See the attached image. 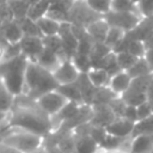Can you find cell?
<instances>
[{"label":"cell","instance_id":"cell-1","mask_svg":"<svg viewBox=\"0 0 153 153\" xmlns=\"http://www.w3.org/2000/svg\"><path fill=\"white\" fill-rule=\"evenodd\" d=\"M60 86L51 71L42 67L36 61H29L25 73V88L31 99L37 100L47 92L54 91Z\"/></svg>","mask_w":153,"mask_h":153},{"label":"cell","instance_id":"cell-2","mask_svg":"<svg viewBox=\"0 0 153 153\" xmlns=\"http://www.w3.org/2000/svg\"><path fill=\"white\" fill-rule=\"evenodd\" d=\"M29 61L30 60L24 54H20L13 59L0 62V78L14 97L24 92L25 73Z\"/></svg>","mask_w":153,"mask_h":153},{"label":"cell","instance_id":"cell-3","mask_svg":"<svg viewBox=\"0 0 153 153\" xmlns=\"http://www.w3.org/2000/svg\"><path fill=\"white\" fill-rule=\"evenodd\" d=\"M10 123L20 130H26L41 136L51 129V121L49 120V115L45 114L39 106L38 110L31 108L18 109L10 118Z\"/></svg>","mask_w":153,"mask_h":153},{"label":"cell","instance_id":"cell-4","mask_svg":"<svg viewBox=\"0 0 153 153\" xmlns=\"http://www.w3.org/2000/svg\"><path fill=\"white\" fill-rule=\"evenodd\" d=\"M2 143L18 151L19 153H33L41 146L42 139L41 135L26 130H18L5 136Z\"/></svg>","mask_w":153,"mask_h":153},{"label":"cell","instance_id":"cell-5","mask_svg":"<svg viewBox=\"0 0 153 153\" xmlns=\"http://www.w3.org/2000/svg\"><path fill=\"white\" fill-rule=\"evenodd\" d=\"M104 19L109 23L110 26H116L123 30L124 32H128L136 27L140 22L143 19L142 16L137 12H116V11H109L108 13L103 14Z\"/></svg>","mask_w":153,"mask_h":153},{"label":"cell","instance_id":"cell-6","mask_svg":"<svg viewBox=\"0 0 153 153\" xmlns=\"http://www.w3.org/2000/svg\"><path fill=\"white\" fill-rule=\"evenodd\" d=\"M68 103V100L57 91H50L44 93L37 99V105L49 116H55L60 112V110Z\"/></svg>","mask_w":153,"mask_h":153},{"label":"cell","instance_id":"cell-7","mask_svg":"<svg viewBox=\"0 0 153 153\" xmlns=\"http://www.w3.org/2000/svg\"><path fill=\"white\" fill-rule=\"evenodd\" d=\"M80 71L75 67L72 60H63L59 65V67L53 72L55 79L60 85L75 82L80 75Z\"/></svg>","mask_w":153,"mask_h":153},{"label":"cell","instance_id":"cell-8","mask_svg":"<svg viewBox=\"0 0 153 153\" xmlns=\"http://www.w3.org/2000/svg\"><path fill=\"white\" fill-rule=\"evenodd\" d=\"M22 54H24L30 61H37L38 55L44 48L42 37L37 36H23L19 41Z\"/></svg>","mask_w":153,"mask_h":153},{"label":"cell","instance_id":"cell-9","mask_svg":"<svg viewBox=\"0 0 153 153\" xmlns=\"http://www.w3.org/2000/svg\"><path fill=\"white\" fill-rule=\"evenodd\" d=\"M135 127V122L127 120L124 117L115 118L111 123H109L105 129L108 134L118 136V137H128L129 135H133V130Z\"/></svg>","mask_w":153,"mask_h":153},{"label":"cell","instance_id":"cell-10","mask_svg":"<svg viewBox=\"0 0 153 153\" xmlns=\"http://www.w3.org/2000/svg\"><path fill=\"white\" fill-rule=\"evenodd\" d=\"M131 79L133 78L128 74L127 71H121L110 78L108 86L116 96H122L129 88Z\"/></svg>","mask_w":153,"mask_h":153},{"label":"cell","instance_id":"cell-11","mask_svg":"<svg viewBox=\"0 0 153 153\" xmlns=\"http://www.w3.org/2000/svg\"><path fill=\"white\" fill-rule=\"evenodd\" d=\"M85 29H86V32L88 33V36L94 39V42H104L106 33L110 29V25L104 19V17L103 18L100 17V18L93 20L92 23H90Z\"/></svg>","mask_w":153,"mask_h":153},{"label":"cell","instance_id":"cell-12","mask_svg":"<svg viewBox=\"0 0 153 153\" xmlns=\"http://www.w3.org/2000/svg\"><path fill=\"white\" fill-rule=\"evenodd\" d=\"M0 31L2 32L4 37L7 39L8 43H18L24 36L17 19H13L11 22L1 24L0 25Z\"/></svg>","mask_w":153,"mask_h":153},{"label":"cell","instance_id":"cell-13","mask_svg":"<svg viewBox=\"0 0 153 153\" xmlns=\"http://www.w3.org/2000/svg\"><path fill=\"white\" fill-rule=\"evenodd\" d=\"M153 147V134H140L135 135L129 153H149Z\"/></svg>","mask_w":153,"mask_h":153},{"label":"cell","instance_id":"cell-14","mask_svg":"<svg viewBox=\"0 0 153 153\" xmlns=\"http://www.w3.org/2000/svg\"><path fill=\"white\" fill-rule=\"evenodd\" d=\"M36 62L38 65H41L42 67L54 72L59 67V65L61 63V59H60V56L55 51H53L51 49L44 47L43 50L41 51V54L38 55Z\"/></svg>","mask_w":153,"mask_h":153},{"label":"cell","instance_id":"cell-15","mask_svg":"<svg viewBox=\"0 0 153 153\" xmlns=\"http://www.w3.org/2000/svg\"><path fill=\"white\" fill-rule=\"evenodd\" d=\"M91 84L99 88V87H104V86H108L109 85V81H110V74L103 69V68H91L88 72H86Z\"/></svg>","mask_w":153,"mask_h":153},{"label":"cell","instance_id":"cell-16","mask_svg":"<svg viewBox=\"0 0 153 153\" xmlns=\"http://www.w3.org/2000/svg\"><path fill=\"white\" fill-rule=\"evenodd\" d=\"M56 90H57L68 102H76V103H80V102L84 100L82 93H81L80 88L78 87V85H76L75 82L60 85Z\"/></svg>","mask_w":153,"mask_h":153},{"label":"cell","instance_id":"cell-17","mask_svg":"<svg viewBox=\"0 0 153 153\" xmlns=\"http://www.w3.org/2000/svg\"><path fill=\"white\" fill-rule=\"evenodd\" d=\"M36 23H37V25H38L43 36H53V35L59 33V29H60L61 23L56 22L55 19H53L48 16H44V17L39 18Z\"/></svg>","mask_w":153,"mask_h":153},{"label":"cell","instance_id":"cell-18","mask_svg":"<svg viewBox=\"0 0 153 153\" xmlns=\"http://www.w3.org/2000/svg\"><path fill=\"white\" fill-rule=\"evenodd\" d=\"M98 146L99 145L97 143V141L88 134L79 137L74 146V151L75 153H96Z\"/></svg>","mask_w":153,"mask_h":153},{"label":"cell","instance_id":"cell-19","mask_svg":"<svg viewBox=\"0 0 153 153\" xmlns=\"http://www.w3.org/2000/svg\"><path fill=\"white\" fill-rule=\"evenodd\" d=\"M128 74L131 78H137V76H142V75H148L153 73V69L151 68L148 61L145 57H140L137 59V61L127 71Z\"/></svg>","mask_w":153,"mask_h":153},{"label":"cell","instance_id":"cell-20","mask_svg":"<svg viewBox=\"0 0 153 153\" xmlns=\"http://www.w3.org/2000/svg\"><path fill=\"white\" fill-rule=\"evenodd\" d=\"M49 7H50V2L48 0H41V1L36 2V4H33V5H30L26 17H29L30 19L37 22L39 18L47 16Z\"/></svg>","mask_w":153,"mask_h":153},{"label":"cell","instance_id":"cell-21","mask_svg":"<svg viewBox=\"0 0 153 153\" xmlns=\"http://www.w3.org/2000/svg\"><path fill=\"white\" fill-rule=\"evenodd\" d=\"M19 26L24 33V36H37V37H43L37 23L32 19H30L29 17H24L22 19L18 20Z\"/></svg>","mask_w":153,"mask_h":153},{"label":"cell","instance_id":"cell-22","mask_svg":"<svg viewBox=\"0 0 153 153\" xmlns=\"http://www.w3.org/2000/svg\"><path fill=\"white\" fill-rule=\"evenodd\" d=\"M7 4L10 5L14 19L19 20L27 16V11L30 7V4L27 0H7Z\"/></svg>","mask_w":153,"mask_h":153},{"label":"cell","instance_id":"cell-23","mask_svg":"<svg viewBox=\"0 0 153 153\" xmlns=\"http://www.w3.org/2000/svg\"><path fill=\"white\" fill-rule=\"evenodd\" d=\"M13 98L14 96L8 91L5 82L0 78V111L1 112H7L12 108Z\"/></svg>","mask_w":153,"mask_h":153},{"label":"cell","instance_id":"cell-24","mask_svg":"<svg viewBox=\"0 0 153 153\" xmlns=\"http://www.w3.org/2000/svg\"><path fill=\"white\" fill-rule=\"evenodd\" d=\"M116 54V60H117V65L122 71H128L136 61L137 57H135L134 55H131L129 51L123 50V51H118L115 53Z\"/></svg>","mask_w":153,"mask_h":153},{"label":"cell","instance_id":"cell-25","mask_svg":"<svg viewBox=\"0 0 153 153\" xmlns=\"http://www.w3.org/2000/svg\"><path fill=\"white\" fill-rule=\"evenodd\" d=\"M124 35H126V32H124L123 30H121L120 27L110 26V29H109V31H108V33H106V37H105L104 43L108 44V45L112 49L116 44H118V43L123 39Z\"/></svg>","mask_w":153,"mask_h":153},{"label":"cell","instance_id":"cell-26","mask_svg":"<svg viewBox=\"0 0 153 153\" xmlns=\"http://www.w3.org/2000/svg\"><path fill=\"white\" fill-rule=\"evenodd\" d=\"M116 12H137V7L133 0H112L111 10Z\"/></svg>","mask_w":153,"mask_h":153},{"label":"cell","instance_id":"cell-27","mask_svg":"<svg viewBox=\"0 0 153 153\" xmlns=\"http://www.w3.org/2000/svg\"><path fill=\"white\" fill-rule=\"evenodd\" d=\"M43 44L45 48L51 49L55 51L59 56L62 54V39L59 35H53V36H43ZM62 61V60H61Z\"/></svg>","mask_w":153,"mask_h":153},{"label":"cell","instance_id":"cell-28","mask_svg":"<svg viewBox=\"0 0 153 153\" xmlns=\"http://www.w3.org/2000/svg\"><path fill=\"white\" fill-rule=\"evenodd\" d=\"M75 1L76 0H56L55 2L50 4V7L48 11H55V12L68 16V13L72 10V7L74 6Z\"/></svg>","mask_w":153,"mask_h":153},{"label":"cell","instance_id":"cell-29","mask_svg":"<svg viewBox=\"0 0 153 153\" xmlns=\"http://www.w3.org/2000/svg\"><path fill=\"white\" fill-rule=\"evenodd\" d=\"M72 61L81 73H86L91 69V59L88 55H82V54L75 53L72 57Z\"/></svg>","mask_w":153,"mask_h":153},{"label":"cell","instance_id":"cell-30","mask_svg":"<svg viewBox=\"0 0 153 153\" xmlns=\"http://www.w3.org/2000/svg\"><path fill=\"white\" fill-rule=\"evenodd\" d=\"M111 1L112 0H86V4L97 13L105 14L111 10Z\"/></svg>","mask_w":153,"mask_h":153},{"label":"cell","instance_id":"cell-31","mask_svg":"<svg viewBox=\"0 0 153 153\" xmlns=\"http://www.w3.org/2000/svg\"><path fill=\"white\" fill-rule=\"evenodd\" d=\"M126 139L127 137H118V136H115L111 134H106V136L104 137V140L100 142L99 146L105 149H115V148L120 147Z\"/></svg>","mask_w":153,"mask_h":153},{"label":"cell","instance_id":"cell-32","mask_svg":"<svg viewBox=\"0 0 153 153\" xmlns=\"http://www.w3.org/2000/svg\"><path fill=\"white\" fill-rule=\"evenodd\" d=\"M136 7L142 18H147L153 13V0H141L136 4Z\"/></svg>","mask_w":153,"mask_h":153},{"label":"cell","instance_id":"cell-33","mask_svg":"<svg viewBox=\"0 0 153 153\" xmlns=\"http://www.w3.org/2000/svg\"><path fill=\"white\" fill-rule=\"evenodd\" d=\"M136 112H137V121L145 120V118L149 117L151 115H153V110H152V106L148 103V100L137 105L136 106Z\"/></svg>","mask_w":153,"mask_h":153},{"label":"cell","instance_id":"cell-34","mask_svg":"<svg viewBox=\"0 0 153 153\" xmlns=\"http://www.w3.org/2000/svg\"><path fill=\"white\" fill-rule=\"evenodd\" d=\"M22 54V48H20V44L19 42L18 43H8L6 49H5V56H4V60H10V59H13L18 55Z\"/></svg>","mask_w":153,"mask_h":153},{"label":"cell","instance_id":"cell-35","mask_svg":"<svg viewBox=\"0 0 153 153\" xmlns=\"http://www.w3.org/2000/svg\"><path fill=\"white\" fill-rule=\"evenodd\" d=\"M13 19H14V16H13V12H12L10 5L7 2L0 4V22H1V24L11 22Z\"/></svg>","mask_w":153,"mask_h":153},{"label":"cell","instance_id":"cell-36","mask_svg":"<svg viewBox=\"0 0 153 153\" xmlns=\"http://www.w3.org/2000/svg\"><path fill=\"white\" fill-rule=\"evenodd\" d=\"M127 120H130L133 122H137V112H136V106L134 105H126L124 111H123V116Z\"/></svg>","mask_w":153,"mask_h":153},{"label":"cell","instance_id":"cell-37","mask_svg":"<svg viewBox=\"0 0 153 153\" xmlns=\"http://www.w3.org/2000/svg\"><path fill=\"white\" fill-rule=\"evenodd\" d=\"M146 50H153V30L146 36V38L143 39Z\"/></svg>","mask_w":153,"mask_h":153},{"label":"cell","instance_id":"cell-38","mask_svg":"<svg viewBox=\"0 0 153 153\" xmlns=\"http://www.w3.org/2000/svg\"><path fill=\"white\" fill-rule=\"evenodd\" d=\"M147 100L151 104L152 110H153V78H152V80L148 85V88H147Z\"/></svg>","mask_w":153,"mask_h":153},{"label":"cell","instance_id":"cell-39","mask_svg":"<svg viewBox=\"0 0 153 153\" xmlns=\"http://www.w3.org/2000/svg\"><path fill=\"white\" fill-rule=\"evenodd\" d=\"M146 22H147V24L149 25V27L153 30V13L149 16V17H147V18H143Z\"/></svg>","mask_w":153,"mask_h":153},{"label":"cell","instance_id":"cell-40","mask_svg":"<svg viewBox=\"0 0 153 153\" xmlns=\"http://www.w3.org/2000/svg\"><path fill=\"white\" fill-rule=\"evenodd\" d=\"M6 117H7V112H1L0 111V122H2Z\"/></svg>","mask_w":153,"mask_h":153},{"label":"cell","instance_id":"cell-41","mask_svg":"<svg viewBox=\"0 0 153 153\" xmlns=\"http://www.w3.org/2000/svg\"><path fill=\"white\" fill-rule=\"evenodd\" d=\"M27 1H29L30 5H33V4H36V2H38V1H41V0H27Z\"/></svg>","mask_w":153,"mask_h":153},{"label":"cell","instance_id":"cell-42","mask_svg":"<svg viewBox=\"0 0 153 153\" xmlns=\"http://www.w3.org/2000/svg\"><path fill=\"white\" fill-rule=\"evenodd\" d=\"M133 1H134V4H135V5H136V4H137V2H139V1H141V0H133Z\"/></svg>","mask_w":153,"mask_h":153},{"label":"cell","instance_id":"cell-43","mask_svg":"<svg viewBox=\"0 0 153 153\" xmlns=\"http://www.w3.org/2000/svg\"><path fill=\"white\" fill-rule=\"evenodd\" d=\"M4 2H7V0H0V4H4Z\"/></svg>","mask_w":153,"mask_h":153},{"label":"cell","instance_id":"cell-44","mask_svg":"<svg viewBox=\"0 0 153 153\" xmlns=\"http://www.w3.org/2000/svg\"><path fill=\"white\" fill-rule=\"evenodd\" d=\"M48 1H49V2H50V4H53V2H55V1H56V0H48Z\"/></svg>","mask_w":153,"mask_h":153},{"label":"cell","instance_id":"cell-45","mask_svg":"<svg viewBox=\"0 0 153 153\" xmlns=\"http://www.w3.org/2000/svg\"><path fill=\"white\" fill-rule=\"evenodd\" d=\"M149 153H153V147H152V149H151V152Z\"/></svg>","mask_w":153,"mask_h":153},{"label":"cell","instance_id":"cell-46","mask_svg":"<svg viewBox=\"0 0 153 153\" xmlns=\"http://www.w3.org/2000/svg\"><path fill=\"white\" fill-rule=\"evenodd\" d=\"M76 1H86V0H76Z\"/></svg>","mask_w":153,"mask_h":153},{"label":"cell","instance_id":"cell-47","mask_svg":"<svg viewBox=\"0 0 153 153\" xmlns=\"http://www.w3.org/2000/svg\"><path fill=\"white\" fill-rule=\"evenodd\" d=\"M0 25H1V22H0Z\"/></svg>","mask_w":153,"mask_h":153},{"label":"cell","instance_id":"cell-48","mask_svg":"<svg viewBox=\"0 0 153 153\" xmlns=\"http://www.w3.org/2000/svg\"><path fill=\"white\" fill-rule=\"evenodd\" d=\"M0 123H1V122H0Z\"/></svg>","mask_w":153,"mask_h":153}]
</instances>
